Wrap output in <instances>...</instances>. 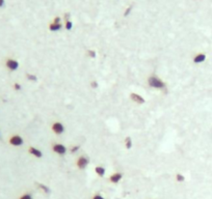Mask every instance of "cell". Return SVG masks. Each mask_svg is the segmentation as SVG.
<instances>
[{
    "mask_svg": "<svg viewBox=\"0 0 212 199\" xmlns=\"http://www.w3.org/2000/svg\"><path fill=\"white\" fill-rule=\"evenodd\" d=\"M148 84L152 88H156V89H164L166 87V84L162 81L161 79L158 78L156 76H151L148 79Z\"/></svg>",
    "mask_w": 212,
    "mask_h": 199,
    "instance_id": "cell-1",
    "label": "cell"
},
{
    "mask_svg": "<svg viewBox=\"0 0 212 199\" xmlns=\"http://www.w3.org/2000/svg\"><path fill=\"white\" fill-rule=\"evenodd\" d=\"M9 143L11 145H13V146H21L24 143V140H23V138L21 136L14 135L9 139Z\"/></svg>",
    "mask_w": 212,
    "mask_h": 199,
    "instance_id": "cell-2",
    "label": "cell"
},
{
    "mask_svg": "<svg viewBox=\"0 0 212 199\" xmlns=\"http://www.w3.org/2000/svg\"><path fill=\"white\" fill-rule=\"evenodd\" d=\"M5 66H6L9 71L14 72V71L18 70V68H19V62L13 58H9L6 59V61H5Z\"/></svg>",
    "mask_w": 212,
    "mask_h": 199,
    "instance_id": "cell-3",
    "label": "cell"
},
{
    "mask_svg": "<svg viewBox=\"0 0 212 199\" xmlns=\"http://www.w3.org/2000/svg\"><path fill=\"white\" fill-rule=\"evenodd\" d=\"M90 164V160H88V158L85 157V155H82V157L78 158L77 162H76V165L79 169H84L86 168V166Z\"/></svg>",
    "mask_w": 212,
    "mask_h": 199,
    "instance_id": "cell-4",
    "label": "cell"
},
{
    "mask_svg": "<svg viewBox=\"0 0 212 199\" xmlns=\"http://www.w3.org/2000/svg\"><path fill=\"white\" fill-rule=\"evenodd\" d=\"M52 148H53V151H54V153H58V155H66V153H67V147L64 146V144H60V143L53 144Z\"/></svg>",
    "mask_w": 212,
    "mask_h": 199,
    "instance_id": "cell-5",
    "label": "cell"
},
{
    "mask_svg": "<svg viewBox=\"0 0 212 199\" xmlns=\"http://www.w3.org/2000/svg\"><path fill=\"white\" fill-rule=\"evenodd\" d=\"M52 131H53V133H55V134H57V135H60V134H62L64 132V125H62V123H54L52 125Z\"/></svg>",
    "mask_w": 212,
    "mask_h": 199,
    "instance_id": "cell-6",
    "label": "cell"
},
{
    "mask_svg": "<svg viewBox=\"0 0 212 199\" xmlns=\"http://www.w3.org/2000/svg\"><path fill=\"white\" fill-rule=\"evenodd\" d=\"M130 98L132 100L133 102H135L136 104H138V105H143V104L146 103V100H145L140 94L135 93V92H133V93L130 94Z\"/></svg>",
    "mask_w": 212,
    "mask_h": 199,
    "instance_id": "cell-7",
    "label": "cell"
},
{
    "mask_svg": "<svg viewBox=\"0 0 212 199\" xmlns=\"http://www.w3.org/2000/svg\"><path fill=\"white\" fill-rule=\"evenodd\" d=\"M122 178H123V174L120 173V172H115V173H113V174L110 175L109 180H110L112 184H117L120 180H122Z\"/></svg>",
    "mask_w": 212,
    "mask_h": 199,
    "instance_id": "cell-8",
    "label": "cell"
},
{
    "mask_svg": "<svg viewBox=\"0 0 212 199\" xmlns=\"http://www.w3.org/2000/svg\"><path fill=\"white\" fill-rule=\"evenodd\" d=\"M28 153H30L31 155L35 157V158H42V157H43V153L40 150V149L37 148V147L30 146V147L28 148Z\"/></svg>",
    "mask_w": 212,
    "mask_h": 199,
    "instance_id": "cell-9",
    "label": "cell"
},
{
    "mask_svg": "<svg viewBox=\"0 0 212 199\" xmlns=\"http://www.w3.org/2000/svg\"><path fill=\"white\" fill-rule=\"evenodd\" d=\"M206 54H204V53H199V54H197L196 56L193 57V62L194 63H202V62H204L206 60Z\"/></svg>",
    "mask_w": 212,
    "mask_h": 199,
    "instance_id": "cell-10",
    "label": "cell"
},
{
    "mask_svg": "<svg viewBox=\"0 0 212 199\" xmlns=\"http://www.w3.org/2000/svg\"><path fill=\"white\" fill-rule=\"evenodd\" d=\"M95 172L97 173L99 176H104L105 175V168L104 167H102V166H97L95 168Z\"/></svg>",
    "mask_w": 212,
    "mask_h": 199,
    "instance_id": "cell-11",
    "label": "cell"
},
{
    "mask_svg": "<svg viewBox=\"0 0 212 199\" xmlns=\"http://www.w3.org/2000/svg\"><path fill=\"white\" fill-rule=\"evenodd\" d=\"M62 28V24H56V23H51L49 25V29L51 31H58L59 29Z\"/></svg>",
    "mask_w": 212,
    "mask_h": 199,
    "instance_id": "cell-12",
    "label": "cell"
},
{
    "mask_svg": "<svg viewBox=\"0 0 212 199\" xmlns=\"http://www.w3.org/2000/svg\"><path fill=\"white\" fill-rule=\"evenodd\" d=\"M124 144H125V146H126L127 149H130L131 147H132V139H131L130 137H127L126 139H125Z\"/></svg>",
    "mask_w": 212,
    "mask_h": 199,
    "instance_id": "cell-13",
    "label": "cell"
},
{
    "mask_svg": "<svg viewBox=\"0 0 212 199\" xmlns=\"http://www.w3.org/2000/svg\"><path fill=\"white\" fill-rule=\"evenodd\" d=\"M26 79L28 80V81L35 82L37 80H38V77L35 76V75H33V74H30V73H27V74H26Z\"/></svg>",
    "mask_w": 212,
    "mask_h": 199,
    "instance_id": "cell-14",
    "label": "cell"
},
{
    "mask_svg": "<svg viewBox=\"0 0 212 199\" xmlns=\"http://www.w3.org/2000/svg\"><path fill=\"white\" fill-rule=\"evenodd\" d=\"M38 186H39V188H40L41 190H43V191H44V192L46 193V194H48V193H50V189H49L47 186H45V185H43V184H39Z\"/></svg>",
    "mask_w": 212,
    "mask_h": 199,
    "instance_id": "cell-15",
    "label": "cell"
},
{
    "mask_svg": "<svg viewBox=\"0 0 212 199\" xmlns=\"http://www.w3.org/2000/svg\"><path fill=\"white\" fill-rule=\"evenodd\" d=\"M184 180H185V177H184L183 174H181V173H177L176 174V180L177 182L181 183V182H184Z\"/></svg>",
    "mask_w": 212,
    "mask_h": 199,
    "instance_id": "cell-16",
    "label": "cell"
},
{
    "mask_svg": "<svg viewBox=\"0 0 212 199\" xmlns=\"http://www.w3.org/2000/svg\"><path fill=\"white\" fill-rule=\"evenodd\" d=\"M87 56L92 57V58H95V57L97 56V53L94 50H87Z\"/></svg>",
    "mask_w": 212,
    "mask_h": 199,
    "instance_id": "cell-17",
    "label": "cell"
},
{
    "mask_svg": "<svg viewBox=\"0 0 212 199\" xmlns=\"http://www.w3.org/2000/svg\"><path fill=\"white\" fill-rule=\"evenodd\" d=\"M79 149H80L79 145H75V146H72V147H71L70 151H71V153H77V151L79 150Z\"/></svg>",
    "mask_w": 212,
    "mask_h": 199,
    "instance_id": "cell-18",
    "label": "cell"
},
{
    "mask_svg": "<svg viewBox=\"0 0 212 199\" xmlns=\"http://www.w3.org/2000/svg\"><path fill=\"white\" fill-rule=\"evenodd\" d=\"M91 87L94 88V89H96V88L99 87V83H98L96 80H93V81L91 82Z\"/></svg>",
    "mask_w": 212,
    "mask_h": 199,
    "instance_id": "cell-19",
    "label": "cell"
},
{
    "mask_svg": "<svg viewBox=\"0 0 212 199\" xmlns=\"http://www.w3.org/2000/svg\"><path fill=\"white\" fill-rule=\"evenodd\" d=\"M72 27H73V23L71 22V21H67L66 22V29L67 30H71Z\"/></svg>",
    "mask_w": 212,
    "mask_h": 199,
    "instance_id": "cell-20",
    "label": "cell"
},
{
    "mask_svg": "<svg viewBox=\"0 0 212 199\" xmlns=\"http://www.w3.org/2000/svg\"><path fill=\"white\" fill-rule=\"evenodd\" d=\"M19 199H32V196H31L30 194H28V193H27V194H23Z\"/></svg>",
    "mask_w": 212,
    "mask_h": 199,
    "instance_id": "cell-21",
    "label": "cell"
},
{
    "mask_svg": "<svg viewBox=\"0 0 212 199\" xmlns=\"http://www.w3.org/2000/svg\"><path fill=\"white\" fill-rule=\"evenodd\" d=\"M14 88H15L16 90H21L22 86H21V84H19V83H15L14 84Z\"/></svg>",
    "mask_w": 212,
    "mask_h": 199,
    "instance_id": "cell-22",
    "label": "cell"
},
{
    "mask_svg": "<svg viewBox=\"0 0 212 199\" xmlns=\"http://www.w3.org/2000/svg\"><path fill=\"white\" fill-rule=\"evenodd\" d=\"M131 9H132V6H129L128 9H126V11H125V13H124V16H128L129 14H130Z\"/></svg>",
    "mask_w": 212,
    "mask_h": 199,
    "instance_id": "cell-23",
    "label": "cell"
},
{
    "mask_svg": "<svg viewBox=\"0 0 212 199\" xmlns=\"http://www.w3.org/2000/svg\"><path fill=\"white\" fill-rule=\"evenodd\" d=\"M53 23H56V24H60V18L59 17H55L54 18V21Z\"/></svg>",
    "mask_w": 212,
    "mask_h": 199,
    "instance_id": "cell-24",
    "label": "cell"
},
{
    "mask_svg": "<svg viewBox=\"0 0 212 199\" xmlns=\"http://www.w3.org/2000/svg\"><path fill=\"white\" fill-rule=\"evenodd\" d=\"M93 199H104V197L101 196V195H99V194H96L93 196Z\"/></svg>",
    "mask_w": 212,
    "mask_h": 199,
    "instance_id": "cell-25",
    "label": "cell"
},
{
    "mask_svg": "<svg viewBox=\"0 0 212 199\" xmlns=\"http://www.w3.org/2000/svg\"><path fill=\"white\" fill-rule=\"evenodd\" d=\"M4 3H5L4 0H0V7H2L4 5Z\"/></svg>",
    "mask_w": 212,
    "mask_h": 199,
    "instance_id": "cell-26",
    "label": "cell"
}]
</instances>
